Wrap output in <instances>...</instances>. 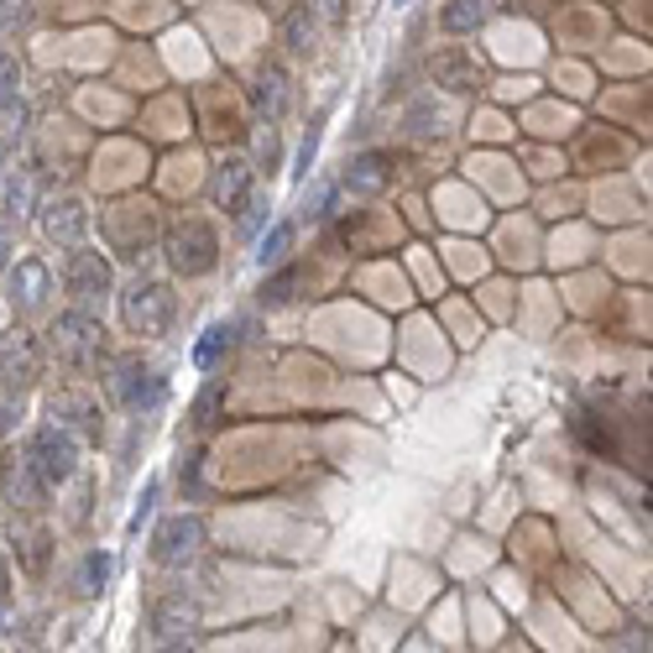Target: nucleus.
<instances>
[{"instance_id":"obj_5","label":"nucleus","mask_w":653,"mask_h":653,"mask_svg":"<svg viewBox=\"0 0 653 653\" xmlns=\"http://www.w3.org/2000/svg\"><path fill=\"white\" fill-rule=\"evenodd\" d=\"M110 397H116L126 413H152L157 403L168 397V382L141 362H116V372H110Z\"/></svg>"},{"instance_id":"obj_10","label":"nucleus","mask_w":653,"mask_h":653,"mask_svg":"<svg viewBox=\"0 0 653 653\" xmlns=\"http://www.w3.org/2000/svg\"><path fill=\"white\" fill-rule=\"evenodd\" d=\"M209 199L225 209V215H241V205L251 199V168L241 157H225L220 168L209 172Z\"/></svg>"},{"instance_id":"obj_4","label":"nucleus","mask_w":653,"mask_h":653,"mask_svg":"<svg viewBox=\"0 0 653 653\" xmlns=\"http://www.w3.org/2000/svg\"><path fill=\"white\" fill-rule=\"evenodd\" d=\"M63 283H69V293H73V304L79 309H105V298H110V261L100 257V251H79L73 246L69 251V261H63Z\"/></svg>"},{"instance_id":"obj_8","label":"nucleus","mask_w":653,"mask_h":653,"mask_svg":"<svg viewBox=\"0 0 653 653\" xmlns=\"http://www.w3.org/2000/svg\"><path fill=\"white\" fill-rule=\"evenodd\" d=\"M429 79L439 89H455V95H465V89H482L486 73H482V58L471 48H434L429 52Z\"/></svg>"},{"instance_id":"obj_22","label":"nucleus","mask_w":653,"mask_h":653,"mask_svg":"<svg viewBox=\"0 0 653 653\" xmlns=\"http://www.w3.org/2000/svg\"><path fill=\"white\" fill-rule=\"evenodd\" d=\"M194 622H199V606L184 602V596H168V602L157 606L152 627H157V633H189Z\"/></svg>"},{"instance_id":"obj_7","label":"nucleus","mask_w":653,"mask_h":653,"mask_svg":"<svg viewBox=\"0 0 653 653\" xmlns=\"http://www.w3.org/2000/svg\"><path fill=\"white\" fill-rule=\"evenodd\" d=\"M42 377V350L27 329H6L0 335V387L6 393H21V387H32Z\"/></svg>"},{"instance_id":"obj_36","label":"nucleus","mask_w":653,"mask_h":653,"mask_svg":"<svg viewBox=\"0 0 653 653\" xmlns=\"http://www.w3.org/2000/svg\"><path fill=\"white\" fill-rule=\"evenodd\" d=\"M0 596H6V560H0Z\"/></svg>"},{"instance_id":"obj_14","label":"nucleus","mask_w":653,"mask_h":653,"mask_svg":"<svg viewBox=\"0 0 653 653\" xmlns=\"http://www.w3.org/2000/svg\"><path fill=\"white\" fill-rule=\"evenodd\" d=\"M48 413H52V424L58 429H85V434H100V408L89 403L85 393H52L48 397Z\"/></svg>"},{"instance_id":"obj_31","label":"nucleus","mask_w":653,"mask_h":653,"mask_svg":"<svg viewBox=\"0 0 653 653\" xmlns=\"http://www.w3.org/2000/svg\"><path fill=\"white\" fill-rule=\"evenodd\" d=\"M157 492H162V482H147V492H141V502H137V513H131V533L152 517V507H157Z\"/></svg>"},{"instance_id":"obj_16","label":"nucleus","mask_w":653,"mask_h":653,"mask_svg":"<svg viewBox=\"0 0 653 653\" xmlns=\"http://www.w3.org/2000/svg\"><path fill=\"white\" fill-rule=\"evenodd\" d=\"M387 178H393V162L382 152H362L350 168H345V189L350 194H382L387 189Z\"/></svg>"},{"instance_id":"obj_13","label":"nucleus","mask_w":653,"mask_h":653,"mask_svg":"<svg viewBox=\"0 0 653 653\" xmlns=\"http://www.w3.org/2000/svg\"><path fill=\"white\" fill-rule=\"evenodd\" d=\"M52 293V273H48V261H37V257H27L17 267V277H11V304H17L21 314H32V309H42V298Z\"/></svg>"},{"instance_id":"obj_1","label":"nucleus","mask_w":653,"mask_h":653,"mask_svg":"<svg viewBox=\"0 0 653 653\" xmlns=\"http://www.w3.org/2000/svg\"><path fill=\"white\" fill-rule=\"evenodd\" d=\"M48 340H52V350H58V362L73 366V372H95L105 356V329H100V319L85 309L58 314L48 329Z\"/></svg>"},{"instance_id":"obj_17","label":"nucleus","mask_w":653,"mask_h":653,"mask_svg":"<svg viewBox=\"0 0 653 653\" xmlns=\"http://www.w3.org/2000/svg\"><path fill=\"white\" fill-rule=\"evenodd\" d=\"M42 492H48V486L37 482V471L27 465V455H21V461H6V497H11V507H37Z\"/></svg>"},{"instance_id":"obj_6","label":"nucleus","mask_w":653,"mask_h":653,"mask_svg":"<svg viewBox=\"0 0 653 653\" xmlns=\"http://www.w3.org/2000/svg\"><path fill=\"white\" fill-rule=\"evenodd\" d=\"M215 251H220V241H215V230H209L205 220H184L168 241L172 273H184V277L209 273V267H215Z\"/></svg>"},{"instance_id":"obj_34","label":"nucleus","mask_w":653,"mask_h":653,"mask_svg":"<svg viewBox=\"0 0 653 653\" xmlns=\"http://www.w3.org/2000/svg\"><path fill=\"white\" fill-rule=\"evenodd\" d=\"M6 257H11V236H6V225H0V273H6Z\"/></svg>"},{"instance_id":"obj_12","label":"nucleus","mask_w":653,"mask_h":653,"mask_svg":"<svg viewBox=\"0 0 653 653\" xmlns=\"http://www.w3.org/2000/svg\"><path fill=\"white\" fill-rule=\"evenodd\" d=\"M570 429H575V439H581L591 455H602V461H617L622 445H617V434H612V418L596 408H581L575 418H570Z\"/></svg>"},{"instance_id":"obj_23","label":"nucleus","mask_w":653,"mask_h":653,"mask_svg":"<svg viewBox=\"0 0 653 653\" xmlns=\"http://www.w3.org/2000/svg\"><path fill=\"white\" fill-rule=\"evenodd\" d=\"M293 288H298V267H283V273H273L261 283V304H267V309H283V304H293Z\"/></svg>"},{"instance_id":"obj_38","label":"nucleus","mask_w":653,"mask_h":653,"mask_svg":"<svg viewBox=\"0 0 653 653\" xmlns=\"http://www.w3.org/2000/svg\"><path fill=\"white\" fill-rule=\"evenodd\" d=\"M393 6H408V0H393Z\"/></svg>"},{"instance_id":"obj_18","label":"nucleus","mask_w":653,"mask_h":653,"mask_svg":"<svg viewBox=\"0 0 653 653\" xmlns=\"http://www.w3.org/2000/svg\"><path fill=\"white\" fill-rule=\"evenodd\" d=\"M230 350H236V325H209L205 335L194 340V366H199V372H215Z\"/></svg>"},{"instance_id":"obj_32","label":"nucleus","mask_w":653,"mask_h":653,"mask_svg":"<svg viewBox=\"0 0 653 653\" xmlns=\"http://www.w3.org/2000/svg\"><path fill=\"white\" fill-rule=\"evenodd\" d=\"M319 21H345V0H309Z\"/></svg>"},{"instance_id":"obj_25","label":"nucleus","mask_w":653,"mask_h":653,"mask_svg":"<svg viewBox=\"0 0 653 653\" xmlns=\"http://www.w3.org/2000/svg\"><path fill=\"white\" fill-rule=\"evenodd\" d=\"M319 141H325V110L314 116L309 131H304V141H298V157H293V172H298V178L314 168V157H319Z\"/></svg>"},{"instance_id":"obj_15","label":"nucleus","mask_w":653,"mask_h":653,"mask_svg":"<svg viewBox=\"0 0 653 653\" xmlns=\"http://www.w3.org/2000/svg\"><path fill=\"white\" fill-rule=\"evenodd\" d=\"M486 17H492V0H445L439 6V32L471 37L476 27H486Z\"/></svg>"},{"instance_id":"obj_35","label":"nucleus","mask_w":653,"mask_h":653,"mask_svg":"<svg viewBox=\"0 0 653 653\" xmlns=\"http://www.w3.org/2000/svg\"><path fill=\"white\" fill-rule=\"evenodd\" d=\"M6 17H11V0H0V27H6Z\"/></svg>"},{"instance_id":"obj_28","label":"nucleus","mask_w":653,"mask_h":653,"mask_svg":"<svg viewBox=\"0 0 653 653\" xmlns=\"http://www.w3.org/2000/svg\"><path fill=\"white\" fill-rule=\"evenodd\" d=\"M329 205H335V184H319V189L304 199V220H325Z\"/></svg>"},{"instance_id":"obj_37","label":"nucleus","mask_w":653,"mask_h":653,"mask_svg":"<svg viewBox=\"0 0 653 653\" xmlns=\"http://www.w3.org/2000/svg\"><path fill=\"white\" fill-rule=\"evenodd\" d=\"M162 653H189V649H184V643H178V649H162Z\"/></svg>"},{"instance_id":"obj_27","label":"nucleus","mask_w":653,"mask_h":653,"mask_svg":"<svg viewBox=\"0 0 653 653\" xmlns=\"http://www.w3.org/2000/svg\"><path fill=\"white\" fill-rule=\"evenodd\" d=\"M21 554H27V565H32V570L48 565V528H27V533H21Z\"/></svg>"},{"instance_id":"obj_29","label":"nucleus","mask_w":653,"mask_h":653,"mask_svg":"<svg viewBox=\"0 0 653 653\" xmlns=\"http://www.w3.org/2000/svg\"><path fill=\"white\" fill-rule=\"evenodd\" d=\"M246 215H241V241H251V236H257V230H261V220H267V209H273V205H267V199H246Z\"/></svg>"},{"instance_id":"obj_30","label":"nucleus","mask_w":653,"mask_h":653,"mask_svg":"<svg viewBox=\"0 0 653 653\" xmlns=\"http://www.w3.org/2000/svg\"><path fill=\"white\" fill-rule=\"evenodd\" d=\"M6 205H11V215H32V178H17L11 189H6Z\"/></svg>"},{"instance_id":"obj_19","label":"nucleus","mask_w":653,"mask_h":653,"mask_svg":"<svg viewBox=\"0 0 653 653\" xmlns=\"http://www.w3.org/2000/svg\"><path fill=\"white\" fill-rule=\"evenodd\" d=\"M251 95H257V110H261V116H267V121H277V116L288 110V73L267 63V69L257 73V85H251Z\"/></svg>"},{"instance_id":"obj_11","label":"nucleus","mask_w":653,"mask_h":653,"mask_svg":"<svg viewBox=\"0 0 653 653\" xmlns=\"http://www.w3.org/2000/svg\"><path fill=\"white\" fill-rule=\"evenodd\" d=\"M85 225H89V209L79 205V199H52V205H42V230H48V241L79 246Z\"/></svg>"},{"instance_id":"obj_24","label":"nucleus","mask_w":653,"mask_h":653,"mask_svg":"<svg viewBox=\"0 0 653 653\" xmlns=\"http://www.w3.org/2000/svg\"><path fill=\"white\" fill-rule=\"evenodd\" d=\"M105 581H110V554H85V565H79V596H95V591H105Z\"/></svg>"},{"instance_id":"obj_26","label":"nucleus","mask_w":653,"mask_h":653,"mask_svg":"<svg viewBox=\"0 0 653 653\" xmlns=\"http://www.w3.org/2000/svg\"><path fill=\"white\" fill-rule=\"evenodd\" d=\"M17 105H21V69L11 52H0V116L17 110Z\"/></svg>"},{"instance_id":"obj_33","label":"nucleus","mask_w":653,"mask_h":653,"mask_svg":"<svg viewBox=\"0 0 653 653\" xmlns=\"http://www.w3.org/2000/svg\"><path fill=\"white\" fill-rule=\"evenodd\" d=\"M11 413H17V403H11V397H0V439L11 434Z\"/></svg>"},{"instance_id":"obj_21","label":"nucleus","mask_w":653,"mask_h":653,"mask_svg":"<svg viewBox=\"0 0 653 653\" xmlns=\"http://www.w3.org/2000/svg\"><path fill=\"white\" fill-rule=\"evenodd\" d=\"M293 241H298V225L277 220L267 236H257V251H251V257H257V267H283V261H288V251H293Z\"/></svg>"},{"instance_id":"obj_9","label":"nucleus","mask_w":653,"mask_h":653,"mask_svg":"<svg viewBox=\"0 0 653 653\" xmlns=\"http://www.w3.org/2000/svg\"><path fill=\"white\" fill-rule=\"evenodd\" d=\"M205 544V523L199 517H168L152 538V560L157 565H189Z\"/></svg>"},{"instance_id":"obj_3","label":"nucleus","mask_w":653,"mask_h":653,"mask_svg":"<svg viewBox=\"0 0 653 653\" xmlns=\"http://www.w3.org/2000/svg\"><path fill=\"white\" fill-rule=\"evenodd\" d=\"M27 465L37 471V482L48 486H63L79 471V439L69 429H58V424H42L32 434V445H27Z\"/></svg>"},{"instance_id":"obj_20","label":"nucleus","mask_w":653,"mask_h":653,"mask_svg":"<svg viewBox=\"0 0 653 653\" xmlns=\"http://www.w3.org/2000/svg\"><path fill=\"white\" fill-rule=\"evenodd\" d=\"M314 37H319V17H314L309 0H298L288 17H283V42L293 52H314Z\"/></svg>"},{"instance_id":"obj_39","label":"nucleus","mask_w":653,"mask_h":653,"mask_svg":"<svg viewBox=\"0 0 653 653\" xmlns=\"http://www.w3.org/2000/svg\"><path fill=\"white\" fill-rule=\"evenodd\" d=\"M0 162H6V147H0Z\"/></svg>"},{"instance_id":"obj_2","label":"nucleus","mask_w":653,"mask_h":653,"mask_svg":"<svg viewBox=\"0 0 653 653\" xmlns=\"http://www.w3.org/2000/svg\"><path fill=\"white\" fill-rule=\"evenodd\" d=\"M121 314H126V329H131V335L157 340V335H168V329H172L178 298H172L168 283H141V277H137V283L121 293Z\"/></svg>"}]
</instances>
